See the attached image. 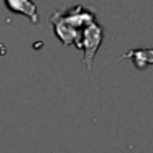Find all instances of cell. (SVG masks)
Masks as SVG:
<instances>
[{
	"label": "cell",
	"instance_id": "obj_1",
	"mask_svg": "<svg viewBox=\"0 0 153 153\" xmlns=\"http://www.w3.org/2000/svg\"><path fill=\"white\" fill-rule=\"evenodd\" d=\"M102 40H104V28L100 27L99 23L92 22L89 23L86 28H82L81 31V40H79V50L84 51V66L87 69L92 68V63H94V58H96V53L97 50L100 48L102 45Z\"/></svg>",
	"mask_w": 153,
	"mask_h": 153
},
{
	"label": "cell",
	"instance_id": "obj_2",
	"mask_svg": "<svg viewBox=\"0 0 153 153\" xmlns=\"http://www.w3.org/2000/svg\"><path fill=\"white\" fill-rule=\"evenodd\" d=\"M50 23L53 25V30L56 38L64 45V46H69L74 45L76 48H79V40H81V31L82 30H76L73 25H69L63 17H61L59 10H53L50 15Z\"/></svg>",
	"mask_w": 153,
	"mask_h": 153
},
{
	"label": "cell",
	"instance_id": "obj_3",
	"mask_svg": "<svg viewBox=\"0 0 153 153\" xmlns=\"http://www.w3.org/2000/svg\"><path fill=\"white\" fill-rule=\"evenodd\" d=\"M5 7L8 8V12L12 13H18L27 17L33 25H36L40 22V15H38L36 4L33 0H4Z\"/></svg>",
	"mask_w": 153,
	"mask_h": 153
},
{
	"label": "cell",
	"instance_id": "obj_4",
	"mask_svg": "<svg viewBox=\"0 0 153 153\" xmlns=\"http://www.w3.org/2000/svg\"><path fill=\"white\" fill-rule=\"evenodd\" d=\"M122 58H130L138 69H145L148 64H153V50H132Z\"/></svg>",
	"mask_w": 153,
	"mask_h": 153
}]
</instances>
